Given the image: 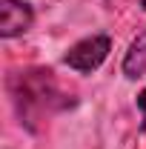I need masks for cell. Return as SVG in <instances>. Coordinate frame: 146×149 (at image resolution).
I'll list each match as a JSON object with an SVG mask.
<instances>
[{
    "mask_svg": "<svg viewBox=\"0 0 146 149\" xmlns=\"http://www.w3.org/2000/svg\"><path fill=\"white\" fill-rule=\"evenodd\" d=\"M140 9H143V12H146V0H140Z\"/></svg>",
    "mask_w": 146,
    "mask_h": 149,
    "instance_id": "cell-6",
    "label": "cell"
},
{
    "mask_svg": "<svg viewBox=\"0 0 146 149\" xmlns=\"http://www.w3.org/2000/svg\"><path fill=\"white\" fill-rule=\"evenodd\" d=\"M123 74L129 80H138L146 74V29L129 43L126 55H123Z\"/></svg>",
    "mask_w": 146,
    "mask_h": 149,
    "instance_id": "cell-4",
    "label": "cell"
},
{
    "mask_svg": "<svg viewBox=\"0 0 146 149\" xmlns=\"http://www.w3.org/2000/svg\"><path fill=\"white\" fill-rule=\"evenodd\" d=\"M109 52H112L109 35H89L83 40H77L74 46H69V52L63 55V63L80 74H92L106 63Z\"/></svg>",
    "mask_w": 146,
    "mask_h": 149,
    "instance_id": "cell-2",
    "label": "cell"
},
{
    "mask_svg": "<svg viewBox=\"0 0 146 149\" xmlns=\"http://www.w3.org/2000/svg\"><path fill=\"white\" fill-rule=\"evenodd\" d=\"M35 23V9L23 0H0V37L12 40V37L26 35Z\"/></svg>",
    "mask_w": 146,
    "mask_h": 149,
    "instance_id": "cell-3",
    "label": "cell"
},
{
    "mask_svg": "<svg viewBox=\"0 0 146 149\" xmlns=\"http://www.w3.org/2000/svg\"><path fill=\"white\" fill-rule=\"evenodd\" d=\"M135 103H138V109H140V126L146 129V89L135 97Z\"/></svg>",
    "mask_w": 146,
    "mask_h": 149,
    "instance_id": "cell-5",
    "label": "cell"
},
{
    "mask_svg": "<svg viewBox=\"0 0 146 149\" xmlns=\"http://www.w3.org/2000/svg\"><path fill=\"white\" fill-rule=\"evenodd\" d=\"M9 97L15 103L20 123L29 132H37L46 118H52L57 112H66L77 103V97L69 95L52 69L32 66V69H20L9 74Z\"/></svg>",
    "mask_w": 146,
    "mask_h": 149,
    "instance_id": "cell-1",
    "label": "cell"
}]
</instances>
